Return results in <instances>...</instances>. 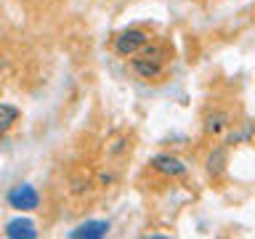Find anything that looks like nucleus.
I'll use <instances>...</instances> for the list:
<instances>
[{"label":"nucleus","instance_id":"nucleus-1","mask_svg":"<svg viewBox=\"0 0 255 239\" xmlns=\"http://www.w3.org/2000/svg\"><path fill=\"white\" fill-rule=\"evenodd\" d=\"M162 64H165V51L162 48H143L141 53H135L133 59V69L138 72V75L143 80H157L159 75H162Z\"/></svg>","mask_w":255,"mask_h":239},{"label":"nucleus","instance_id":"nucleus-2","mask_svg":"<svg viewBox=\"0 0 255 239\" xmlns=\"http://www.w3.org/2000/svg\"><path fill=\"white\" fill-rule=\"evenodd\" d=\"M5 202L11 207H16V210L29 213V210H37L40 194H37V189L32 186V183H16V186L5 194Z\"/></svg>","mask_w":255,"mask_h":239},{"label":"nucleus","instance_id":"nucleus-3","mask_svg":"<svg viewBox=\"0 0 255 239\" xmlns=\"http://www.w3.org/2000/svg\"><path fill=\"white\" fill-rule=\"evenodd\" d=\"M146 43H149V37L143 29H125V32H120L117 40H115V51L120 56H135L146 48Z\"/></svg>","mask_w":255,"mask_h":239},{"label":"nucleus","instance_id":"nucleus-4","mask_svg":"<svg viewBox=\"0 0 255 239\" xmlns=\"http://www.w3.org/2000/svg\"><path fill=\"white\" fill-rule=\"evenodd\" d=\"M109 229H112L109 221H85V223H80L77 229H72L69 237L72 239H101V237L109 234Z\"/></svg>","mask_w":255,"mask_h":239},{"label":"nucleus","instance_id":"nucleus-5","mask_svg":"<svg viewBox=\"0 0 255 239\" xmlns=\"http://www.w3.org/2000/svg\"><path fill=\"white\" fill-rule=\"evenodd\" d=\"M151 167H154L157 173H162V175H170V178H178V175L186 173V165L173 154H157L154 159H151Z\"/></svg>","mask_w":255,"mask_h":239},{"label":"nucleus","instance_id":"nucleus-6","mask_svg":"<svg viewBox=\"0 0 255 239\" xmlns=\"http://www.w3.org/2000/svg\"><path fill=\"white\" fill-rule=\"evenodd\" d=\"M5 237L8 239H35L37 237V229H35V221L29 218H13L5 223Z\"/></svg>","mask_w":255,"mask_h":239},{"label":"nucleus","instance_id":"nucleus-7","mask_svg":"<svg viewBox=\"0 0 255 239\" xmlns=\"http://www.w3.org/2000/svg\"><path fill=\"white\" fill-rule=\"evenodd\" d=\"M226 149H213L210 154H207V162H205V170H207V175H213V178H218V175L226 170Z\"/></svg>","mask_w":255,"mask_h":239},{"label":"nucleus","instance_id":"nucleus-8","mask_svg":"<svg viewBox=\"0 0 255 239\" xmlns=\"http://www.w3.org/2000/svg\"><path fill=\"white\" fill-rule=\"evenodd\" d=\"M226 122H229V115H226V112H210V115L205 117V133L218 135L223 127H226Z\"/></svg>","mask_w":255,"mask_h":239},{"label":"nucleus","instance_id":"nucleus-9","mask_svg":"<svg viewBox=\"0 0 255 239\" xmlns=\"http://www.w3.org/2000/svg\"><path fill=\"white\" fill-rule=\"evenodd\" d=\"M16 120H19V109L11 107V104H0V130L8 133Z\"/></svg>","mask_w":255,"mask_h":239}]
</instances>
